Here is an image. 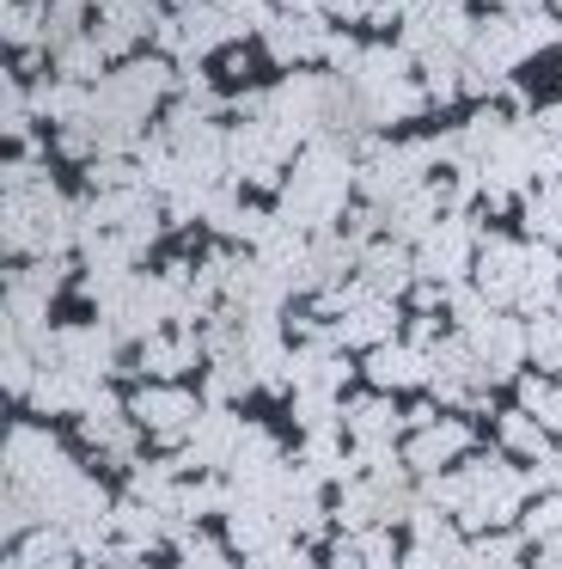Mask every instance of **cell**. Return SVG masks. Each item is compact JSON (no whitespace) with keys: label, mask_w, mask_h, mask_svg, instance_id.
Returning <instances> with one entry per match:
<instances>
[]
</instances>
